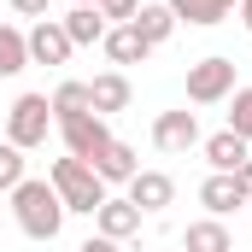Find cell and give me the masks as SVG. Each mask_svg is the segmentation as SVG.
Returning a JSON list of instances; mask_svg holds the SVG:
<instances>
[{"label": "cell", "mask_w": 252, "mask_h": 252, "mask_svg": "<svg viewBox=\"0 0 252 252\" xmlns=\"http://www.w3.org/2000/svg\"><path fill=\"white\" fill-rule=\"evenodd\" d=\"M12 217H18V229H24L30 241H53L64 229V199L53 193V182L24 176V182L12 188Z\"/></svg>", "instance_id": "obj_1"}, {"label": "cell", "mask_w": 252, "mask_h": 252, "mask_svg": "<svg viewBox=\"0 0 252 252\" xmlns=\"http://www.w3.org/2000/svg\"><path fill=\"white\" fill-rule=\"evenodd\" d=\"M47 182H53V193L64 199V211H100L106 205V182L94 176V164H82V158H53L47 164Z\"/></svg>", "instance_id": "obj_2"}, {"label": "cell", "mask_w": 252, "mask_h": 252, "mask_svg": "<svg viewBox=\"0 0 252 252\" xmlns=\"http://www.w3.org/2000/svg\"><path fill=\"white\" fill-rule=\"evenodd\" d=\"M47 129H53V106H47V94H18V100H12V112H6V141H12L18 153L47 147Z\"/></svg>", "instance_id": "obj_3"}, {"label": "cell", "mask_w": 252, "mask_h": 252, "mask_svg": "<svg viewBox=\"0 0 252 252\" xmlns=\"http://www.w3.org/2000/svg\"><path fill=\"white\" fill-rule=\"evenodd\" d=\"M229 94H235V59L211 53V59L188 64V100L193 106H217V100H229Z\"/></svg>", "instance_id": "obj_4"}, {"label": "cell", "mask_w": 252, "mask_h": 252, "mask_svg": "<svg viewBox=\"0 0 252 252\" xmlns=\"http://www.w3.org/2000/svg\"><path fill=\"white\" fill-rule=\"evenodd\" d=\"M59 135L64 147H70V158H82V164H94L106 147H112V129L100 112H76V118H59Z\"/></svg>", "instance_id": "obj_5"}, {"label": "cell", "mask_w": 252, "mask_h": 252, "mask_svg": "<svg viewBox=\"0 0 252 252\" xmlns=\"http://www.w3.org/2000/svg\"><path fill=\"white\" fill-rule=\"evenodd\" d=\"M199 141H205V135H199V118H193V112H158V118H153V147H158V153H188Z\"/></svg>", "instance_id": "obj_6"}, {"label": "cell", "mask_w": 252, "mask_h": 252, "mask_svg": "<svg viewBox=\"0 0 252 252\" xmlns=\"http://www.w3.org/2000/svg\"><path fill=\"white\" fill-rule=\"evenodd\" d=\"M124 188H129L124 199L135 205V211H141V217H147V211H164V205L176 199V182H170L164 170H135V176H129Z\"/></svg>", "instance_id": "obj_7"}, {"label": "cell", "mask_w": 252, "mask_h": 252, "mask_svg": "<svg viewBox=\"0 0 252 252\" xmlns=\"http://www.w3.org/2000/svg\"><path fill=\"white\" fill-rule=\"evenodd\" d=\"M24 41H30V64H64L70 53H76L59 18H41V24H35V30H30Z\"/></svg>", "instance_id": "obj_8"}, {"label": "cell", "mask_w": 252, "mask_h": 252, "mask_svg": "<svg viewBox=\"0 0 252 252\" xmlns=\"http://www.w3.org/2000/svg\"><path fill=\"white\" fill-rule=\"evenodd\" d=\"M199 153H205V164H211L217 176H235V170L252 158V153H247V141H241L235 129H217V135H205V141H199Z\"/></svg>", "instance_id": "obj_9"}, {"label": "cell", "mask_w": 252, "mask_h": 252, "mask_svg": "<svg viewBox=\"0 0 252 252\" xmlns=\"http://www.w3.org/2000/svg\"><path fill=\"white\" fill-rule=\"evenodd\" d=\"M94 229H100L106 241H118V247H124L129 235H141V211H135L129 199H112V193H106V205L94 211Z\"/></svg>", "instance_id": "obj_10"}, {"label": "cell", "mask_w": 252, "mask_h": 252, "mask_svg": "<svg viewBox=\"0 0 252 252\" xmlns=\"http://www.w3.org/2000/svg\"><path fill=\"white\" fill-rule=\"evenodd\" d=\"M170 12H176V24H193V30H211V24H223L241 0H164Z\"/></svg>", "instance_id": "obj_11"}, {"label": "cell", "mask_w": 252, "mask_h": 252, "mask_svg": "<svg viewBox=\"0 0 252 252\" xmlns=\"http://www.w3.org/2000/svg\"><path fill=\"white\" fill-rule=\"evenodd\" d=\"M129 24H135V35H141L147 47H164V41L176 35V12H170L164 0H158V6H141V12H135Z\"/></svg>", "instance_id": "obj_12"}, {"label": "cell", "mask_w": 252, "mask_h": 252, "mask_svg": "<svg viewBox=\"0 0 252 252\" xmlns=\"http://www.w3.org/2000/svg\"><path fill=\"white\" fill-rule=\"evenodd\" d=\"M100 47H106V59H112V64H147V53H153V47L135 35V24H112Z\"/></svg>", "instance_id": "obj_13"}, {"label": "cell", "mask_w": 252, "mask_h": 252, "mask_svg": "<svg viewBox=\"0 0 252 252\" xmlns=\"http://www.w3.org/2000/svg\"><path fill=\"white\" fill-rule=\"evenodd\" d=\"M88 100H94V112H100V118L124 112V106H129V76H124V70H106V76H94V82H88Z\"/></svg>", "instance_id": "obj_14"}, {"label": "cell", "mask_w": 252, "mask_h": 252, "mask_svg": "<svg viewBox=\"0 0 252 252\" xmlns=\"http://www.w3.org/2000/svg\"><path fill=\"white\" fill-rule=\"evenodd\" d=\"M135 170H141V158H135V147L118 141V135H112V147L94 158V176H100V182H129Z\"/></svg>", "instance_id": "obj_15"}, {"label": "cell", "mask_w": 252, "mask_h": 252, "mask_svg": "<svg viewBox=\"0 0 252 252\" xmlns=\"http://www.w3.org/2000/svg\"><path fill=\"white\" fill-rule=\"evenodd\" d=\"M64 24V35H70V47H94V41H106V18H100V6H76L70 18H59Z\"/></svg>", "instance_id": "obj_16"}, {"label": "cell", "mask_w": 252, "mask_h": 252, "mask_svg": "<svg viewBox=\"0 0 252 252\" xmlns=\"http://www.w3.org/2000/svg\"><path fill=\"white\" fill-rule=\"evenodd\" d=\"M199 205H205L211 217H229V211L247 205V199H241V188H235V176H217V170H211V176L199 182Z\"/></svg>", "instance_id": "obj_17"}, {"label": "cell", "mask_w": 252, "mask_h": 252, "mask_svg": "<svg viewBox=\"0 0 252 252\" xmlns=\"http://www.w3.org/2000/svg\"><path fill=\"white\" fill-rule=\"evenodd\" d=\"M182 247L188 252H235V235L223 229V217H205V223H188Z\"/></svg>", "instance_id": "obj_18"}, {"label": "cell", "mask_w": 252, "mask_h": 252, "mask_svg": "<svg viewBox=\"0 0 252 252\" xmlns=\"http://www.w3.org/2000/svg\"><path fill=\"white\" fill-rule=\"evenodd\" d=\"M24 64H30V41H24V30L0 24V76H18Z\"/></svg>", "instance_id": "obj_19"}, {"label": "cell", "mask_w": 252, "mask_h": 252, "mask_svg": "<svg viewBox=\"0 0 252 252\" xmlns=\"http://www.w3.org/2000/svg\"><path fill=\"white\" fill-rule=\"evenodd\" d=\"M47 106H53V124H59V118H76V112H94V100H88V82H59Z\"/></svg>", "instance_id": "obj_20"}, {"label": "cell", "mask_w": 252, "mask_h": 252, "mask_svg": "<svg viewBox=\"0 0 252 252\" xmlns=\"http://www.w3.org/2000/svg\"><path fill=\"white\" fill-rule=\"evenodd\" d=\"M229 129L252 147V88H235V94H229Z\"/></svg>", "instance_id": "obj_21"}, {"label": "cell", "mask_w": 252, "mask_h": 252, "mask_svg": "<svg viewBox=\"0 0 252 252\" xmlns=\"http://www.w3.org/2000/svg\"><path fill=\"white\" fill-rule=\"evenodd\" d=\"M18 182H24V153H18L12 141H0V188L12 193Z\"/></svg>", "instance_id": "obj_22"}, {"label": "cell", "mask_w": 252, "mask_h": 252, "mask_svg": "<svg viewBox=\"0 0 252 252\" xmlns=\"http://www.w3.org/2000/svg\"><path fill=\"white\" fill-rule=\"evenodd\" d=\"M135 12H141V0H100V18L106 24H129Z\"/></svg>", "instance_id": "obj_23"}, {"label": "cell", "mask_w": 252, "mask_h": 252, "mask_svg": "<svg viewBox=\"0 0 252 252\" xmlns=\"http://www.w3.org/2000/svg\"><path fill=\"white\" fill-rule=\"evenodd\" d=\"M6 6H12V12H18V18H35V24H41V18H47V0H6Z\"/></svg>", "instance_id": "obj_24"}, {"label": "cell", "mask_w": 252, "mask_h": 252, "mask_svg": "<svg viewBox=\"0 0 252 252\" xmlns=\"http://www.w3.org/2000/svg\"><path fill=\"white\" fill-rule=\"evenodd\" d=\"M235 188H241V199H252V158L241 164V170H235Z\"/></svg>", "instance_id": "obj_25"}, {"label": "cell", "mask_w": 252, "mask_h": 252, "mask_svg": "<svg viewBox=\"0 0 252 252\" xmlns=\"http://www.w3.org/2000/svg\"><path fill=\"white\" fill-rule=\"evenodd\" d=\"M76 252H118V241H106V235H94V241H82Z\"/></svg>", "instance_id": "obj_26"}, {"label": "cell", "mask_w": 252, "mask_h": 252, "mask_svg": "<svg viewBox=\"0 0 252 252\" xmlns=\"http://www.w3.org/2000/svg\"><path fill=\"white\" fill-rule=\"evenodd\" d=\"M241 24H247V35H252V0H241Z\"/></svg>", "instance_id": "obj_27"}, {"label": "cell", "mask_w": 252, "mask_h": 252, "mask_svg": "<svg viewBox=\"0 0 252 252\" xmlns=\"http://www.w3.org/2000/svg\"><path fill=\"white\" fill-rule=\"evenodd\" d=\"M76 6H100V0H76Z\"/></svg>", "instance_id": "obj_28"}]
</instances>
